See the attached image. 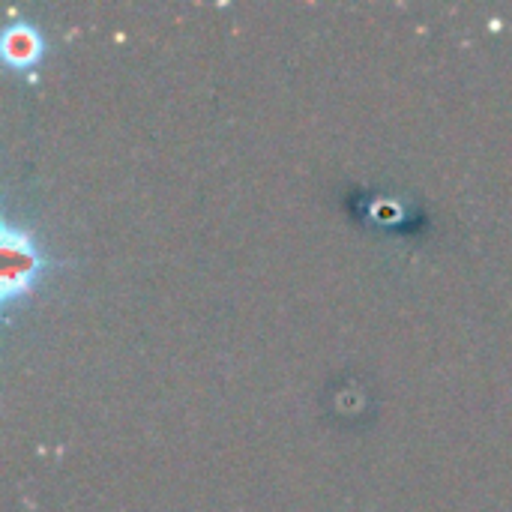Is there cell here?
Returning a JSON list of instances; mask_svg holds the SVG:
<instances>
[{"instance_id": "cell-1", "label": "cell", "mask_w": 512, "mask_h": 512, "mask_svg": "<svg viewBox=\"0 0 512 512\" xmlns=\"http://www.w3.org/2000/svg\"><path fill=\"white\" fill-rule=\"evenodd\" d=\"M33 270H36V258L30 255L27 243L6 237L3 240V285H6V294L15 291L18 285H24Z\"/></svg>"}]
</instances>
